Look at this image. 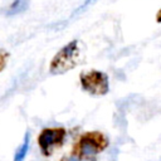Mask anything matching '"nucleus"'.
Segmentation results:
<instances>
[{"label": "nucleus", "mask_w": 161, "mask_h": 161, "mask_svg": "<svg viewBox=\"0 0 161 161\" xmlns=\"http://www.w3.org/2000/svg\"><path fill=\"white\" fill-rule=\"evenodd\" d=\"M109 146L108 137L101 131H86L78 136L74 141L70 157L79 160H91L96 158V155L103 152Z\"/></svg>", "instance_id": "f257e3e1"}, {"label": "nucleus", "mask_w": 161, "mask_h": 161, "mask_svg": "<svg viewBox=\"0 0 161 161\" xmlns=\"http://www.w3.org/2000/svg\"><path fill=\"white\" fill-rule=\"evenodd\" d=\"M84 59L82 53V45L79 40L73 39L62 47L49 63V73L53 75H60L75 68Z\"/></svg>", "instance_id": "f03ea898"}, {"label": "nucleus", "mask_w": 161, "mask_h": 161, "mask_svg": "<svg viewBox=\"0 0 161 161\" xmlns=\"http://www.w3.org/2000/svg\"><path fill=\"white\" fill-rule=\"evenodd\" d=\"M67 137V130L63 126L44 127L36 137L38 147L43 156L50 157L55 151L63 147Z\"/></svg>", "instance_id": "7ed1b4c3"}, {"label": "nucleus", "mask_w": 161, "mask_h": 161, "mask_svg": "<svg viewBox=\"0 0 161 161\" xmlns=\"http://www.w3.org/2000/svg\"><path fill=\"white\" fill-rule=\"evenodd\" d=\"M79 83H80V88L92 97H102L109 92L108 74L98 69H89L80 72Z\"/></svg>", "instance_id": "20e7f679"}, {"label": "nucleus", "mask_w": 161, "mask_h": 161, "mask_svg": "<svg viewBox=\"0 0 161 161\" xmlns=\"http://www.w3.org/2000/svg\"><path fill=\"white\" fill-rule=\"evenodd\" d=\"M29 142H30V137H29V132H26L25 136H24L23 143H21V145L18 147V150L15 151L14 161H24V158L26 157L28 150H29Z\"/></svg>", "instance_id": "39448f33"}, {"label": "nucleus", "mask_w": 161, "mask_h": 161, "mask_svg": "<svg viewBox=\"0 0 161 161\" xmlns=\"http://www.w3.org/2000/svg\"><path fill=\"white\" fill-rule=\"evenodd\" d=\"M26 8V3L24 0H15L10 8H9V14H15V13H19L21 10H24Z\"/></svg>", "instance_id": "423d86ee"}, {"label": "nucleus", "mask_w": 161, "mask_h": 161, "mask_svg": "<svg viewBox=\"0 0 161 161\" xmlns=\"http://www.w3.org/2000/svg\"><path fill=\"white\" fill-rule=\"evenodd\" d=\"M9 59H10V53L5 49H0V73L6 68Z\"/></svg>", "instance_id": "0eeeda50"}, {"label": "nucleus", "mask_w": 161, "mask_h": 161, "mask_svg": "<svg viewBox=\"0 0 161 161\" xmlns=\"http://www.w3.org/2000/svg\"><path fill=\"white\" fill-rule=\"evenodd\" d=\"M60 161H97V160H96V158H91V160H79V158H74V157L67 156V157H62Z\"/></svg>", "instance_id": "6e6552de"}, {"label": "nucleus", "mask_w": 161, "mask_h": 161, "mask_svg": "<svg viewBox=\"0 0 161 161\" xmlns=\"http://www.w3.org/2000/svg\"><path fill=\"white\" fill-rule=\"evenodd\" d=\"M156 23H158V24H161V8L158 9V11L156 13Z\"/></svg>", "instance_id": "1a4fd4ad"}]
</instances>
